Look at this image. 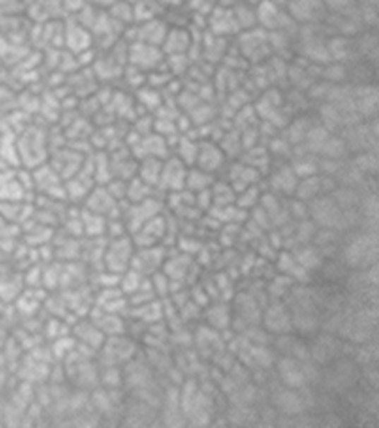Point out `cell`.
<instances>
[{
    "mask_svg": "<svg viewBox=\"0 0 379 428\" xmlns=\"http://www.w3.org/2000/svg\"><path fill=\"white\" fill-rule=\"evenodd\" d=\"M224 163H227V156H224V152L221 150L219 143L214 141V139H200V141H198V152L194 166L217 175L221 171V168L224 166Z\"/></svg>",
    "mask_w": 379,
    "mask_h": 428,
    "instance_id": "cell-14",
    "label": "cell"
},
{
    "mask_svg": "<svg viewBox=\"0 0 379 428\" xmlns=\"http://www.w3.org/2000/svg\"><path fill=\"white\" fill-rule=\"evenodd\" d=\"M255 11H257V27L264 29L265 33H278V30H282V33L294 34L298 30V23L290 18L287 9L275 4L271 0H260L255 6Z\"/></svg>",
    "mask_w": 379,
    "mask_h": 428,
    "instance_id": "cell-4",
    "label": "cell"
},
{
    "mask_svg": "<svg viewBox=\"0 0 379 428\" xmlns=\"http://www.w3.org/2000/svg\"><path fill=\"white\" fill-rule=\"evenodd\" d=\"M234 15L241 30H248L253 29V27H257V11H255V6L248 4L244 0L234 4Z\"/></svg>",
    "mask_w": 379,
    "mask_h": 428,
    "instance_id": "cell-35",
    "label": "cell"
},
{
    "mask_svg": "<svg viewBox=\"0 0 379 428\" xmlns=\"http://www.w3.org/2000/svg\"><path fill=\"white\" fill-rule=\"evenodd\" d=\"M217 143H219L221 150H223L224 156L227 157H234V156H237V154L242 152L241 132H239L237 129L223 132V136H221V139Z\"/></svg>",
    "mask_w": 379,
    "mask_h": 428,
    "instance_id": "cell-40",
    "label": "cell"
},
{
    "mask_svg": "<svg viewBox=\"0 0 379 428\" xmlns=\"http://www.w3.org/2000/svg\"><path fill=\"white\" fill-rule=\"evenodd\" d=\"M164 159L159 157H143L138 161V173L136 175L146 183L148 186L159 190V180H160V171H162Z\"/></svg>",
    "mask_w": 379,
    "mask_h": 428,
    "instance_id": "cell-27",
    "label": "cell"
},
{
    "mask_svg": "<svg viewBox=\"0 0 379 428\" xmlns=\"http://www.w3.org/2000/svg\"><path fill=\"white\" fill-rule=\"evenodd\" d=\"M271 2H275V4L282 6V8H285V6H287V2H289V0H271Z\"/></svg>",
    "mask_w": 379,
    "mask_h": 428,
    "instance_id": "cell-45",
    "label": "cell"
},
{
    "mask_svg": "<svg viewBox=\"0 0 379 428\" xmlns=\"http://www.w3.org/2000/svg\"><path fill=\"white\" fill-rule=\"evenodd\" d=\"M260 321L264 323V330L271 332V334L287 335L294 330L292 325V313L285 303H269L265 311L262 313Z\"/></svg>",
    "mask_w": 379,
    "mask_h": 428,
    "instance_id": "cell-15",
    "label": "cell"
},
{
    "mask_svg": "<svg viewBox=\"0 0 379 428\" xmlns=\"http://www.w3.org/2000/svg\"><path fill=\"white\" fill-rule=\"evenodd\" d=\"M16 152L20 164L27 170L45 164L50 156L49 132L43 131L41 127H25L22 134L16 138Z\"/></svg>",
    "mask_w": 379,
    "mask_h": 428,
    "instance_id": "cell-1",
    "label": "cell"
},
{
    "mask_svg": "<svg viewBox=\"0 0 379 428\" xmlns=\"http://www.w3.org/2000/svg\"><path fill=\"white\" fill-rule=\"evenodd\" d=\"M375 255H378V236L372 229L365 234L354 238L347 245V248L344 250L346 261L353 266H361V268L374 266Z\"/></svg>",
    "mask_w": 379,
    "mask_h": 428,
    "instance_id": "cell-8",
    "label": "cell"
},
{
    "mask_svg": "<svg viewBox=\"0 0 379 428\" xmlns=\"http://www.w3.org/2000/svg\"><path fill=\"white\" fill-rule=\"evenodd\" d=\"M116 0H86V4L93 6L97 9H109Z\"/></svg>",
    "mask_w": 379,
    "mask_h": 428,
    "instance_id": "cell-44",
    "label": "cell"
},
{
    "mask_svg": "<svg viewBox=\"0 0 379 428\" xmlns=\"http://www.w3.org/2000/svg\"><path fill=\"white\" fill-rule=\"evenodd\" d=\"M194 268V259L193 255L187 253H179V255H167L164 261L162 270L160 272L173 282H187L191 275V270Z\"/></svg>",
    "mask_w": 379,
    "mask_h": 428,
    "instance_id": "cell-23",
    "label": "cell"
},
{
    "mask_svg": "<svg viewBox=\"0 0 379 428\" xmlns=\"http://www.w3.org/2000/svg\"><path fill=\"white\" fill-rule=\"evenodd\" d=\"M125 204L126 209H123L121 220L125 224L128 234L138 231L141 225H145L146 221L152 220L153 216L164 212V209H166L162 198H159L157 195H153V197L146 198L143 202H138V204H128V202H125Z\"/></svg>",
    "mask_w": 379,
    "mask_h": 428,
    "instance_id": "cell-7",
    "label": "cell"
},
{
    "mask_svg": "<svg viewBox=\"0 0 379 428\" xmlns=\"http://www.w3.org/2000/svg\"><path fill=\"white\" fill-rule=\"evenodd\" d=\"M210 193H212V207H221V205H231L235 204V197L237 193L234 191V187L230 186L228 180H217L210 187Z\"/></svg>",
    "mask_w": 379,
    "mask_h": 428,
    "instance_id": "cell-36",
    "label": "cell"
},
{
    "mask_svg": "<svg viewBox=\"0 0 379 428\" xmlns=\"http://www.w3.org/2000/svg\"><path fill=\"white\" fill-rule=\"evenodd\" d=\"M123 202L116 200V198L109 193L107 187L102 186V184H97V186L88 193V197L82 200V209H86V211H91L95 212V214H100V216H105L107 220H111V218H121Z\"/></svg>",
    "mask_w": 379,
    "mask_h": 428,
    "instance_id": "cell-9",
    "label": "cell"
},
{
    "mask_svg": "<svg viewBox=\"0 0 379 428\" xmlns=\"http://www.w3.org/2000/svg\"><path fill=\"white\" fill-rule=\"evenodd\" d=\"M80 221H82V232L84 236L91 239H100L105 236L107 231V218L95 214V212L80 209Z\"/></svg>",
    "mask_w": 379,
    "mask_h": 428,
    "instance_id": "cell-28",
    "label": "cell"
},
{
    "mask_svg": "<svg viewBox=\"0 0 379 428\" xmlns=\"http://www.w3.org/2000/svg\"><path fill=\"white\" fill-rule=\"evenodd\" d=\"M155 191H157L155 187L148 186V184L143 183V180L136 175L126 183L125 202H128V204H138V202H143L146 200V198L153 197Z\"/></svg>",
    "mask_w": 379,
    "mask_h": 428,
    "instance_id": "cell-33",
    "label": "cell"
},
{
    "mask_svg": "<svg viewBox=\"0 0 379 428\" xmlns=\"http://www.w3.org/2000/svg\"><path fill=\"white\" fill-rule=\"evenodd\" d=\"M278 373L285 388L301 389L308 382V375L305 373V364L299 359L283 357L278 361Z\"/></svg>",
    "mask_w": 379,
    "mask_h": 428,
    "instance_id": "cell-20",
    "label": "cell"
},
{
    "mask_svg": "<svg viewBox=\"0 0 379 428\" xmlns=\"http://www.w3.org/2000/svg\"><path fill=\"white\" fill-rule=\"evenodd\" d=\"M312 127L313 123L308 116H298V118H294L292 122L287 123V132H285L287 141H289L292 146H299L303 141H305L306 134H308Z\"/></svg>",
    "mask_w": 379,
    "mask_h": 428,
    "instance_id": "cell-31",
    "label": "cell"
},
{
    "mask_svg": "<svg viewBox=\"0 0 379 428\" xmlns=\"http://www.w3.org/2000/svg\"><path fill=\"white\" fill-rule=\"evenodd\" d=\"M324 183H326V177H320L319 173L312 177H306V179H299L292 197L305 202V204H310V202L315 200L317 197L324 195Z\"/></svg>",
    "mask_w": 379,
    "mask_h": 428,
    "instance_id": "cell-26",
    "label": "cell"
},
{
    "mask_svg": "<svg viewBox=\"0 0 379 428\" xmlns=\"http://www.w3.org/2000/svg\"><path fill=\"white\" fill-rule=\"evenodd\" d=\"M216 183V175L208 173V171L201 170L198 166H189L186 177V190L191 193H200V191L210 190L212 184Z\"/></svg>",
    "mask_w": 379,
    "mask_h": 428,
    "instance_id": "cell-30",
    "label": "cell"
},
{
    "mask_svg": "<svg viewBox=\"0 0 379 428\" xmlns=\"http://www.w3.org/2000/svg\"><path fill=\"white\" fill-rule=\"evenodd\" d=\"M294 259H296V262H298L299 266H303L306 272L319 268V266L323 265V257H320L319 250H317L315 246H308V245H305V246H301V248L296 250V253H294Z\"/></svg>",
    "mask_w": 379,
    "mask_h": 428,
    "instance_id": "cell-37",
    "label": "cell"
},
{
    "mask_svg": "<svg viewBox=\"0 0 379 428\" xmlns=\"http://www.w3.org/2000/svg\"><path fill=\"white\" fill-rule=\"evenodd\" d=\"M205 320L208 327L216 332L228 330L231 327V309L223 303H214L205 311Z\"/></svg>",
    "mask_w": 379,
    "mask_h": 428,
    "instance_id": "cell-29",
    "label": "cell"
},
{
    "mask_svg": "<svg viewBox=\"0 0 379 428\" xmlns=\"http://www.w3.org/2000/svg\"><path fill=\"white\" fill-rule=\"evenodd\" d=\"M239 54L242 59L249 61L253 64H262L272 57L271 43H269V33H265L260 27L241 30L237 40Z\"/></svg>",
    "mask_w": 379,
    "mask_h": 428,
    "instance_id": "cell-2",
    "label": "cell"
},
{
    "mask_svg": "<svg viewBox=\"0 0 379 428\" xmlns=\"http://www.w3.org/2000/svg\"><path fill=\"white\" fill-rule=\"evenodd\" d=\"M102 366H121L138 357V345L125 334L109 335L97 352Z\"/></svg>",
    "mask_w": 379,
    "mask_h": 428,
    "instance_id": "cell-6",
    "label": "cell"
},
{
    "mask_svg": "<svg viewBox=\"0 0 379 428\" xmlns=\"http://www.w3.org/2000/svg\"><path fill=\"white\" fill-rule=\"evenodd\" d=\"M20 13H25V4L22 0H0V20Z\"/></svg>",
    "mask_w": 379,
    "mask_h": 428,
    "instance_id": "cell-42",
    "label": "cell"
},
{
    "mask_svg": "<svg viewBox=\"0 0 379 428\" xmlns=\"http://www.w3.org/2000/svg\"><path fill=\"white\" fill-rule=\"evenodd\" d=\"M134 243L131 234L112 238L105 243L104 255H102V270L111 272L114 275H121L131 268L132 255H134Z\"/></svg>",
    "mask_w": 379,
    "mask_h": 428,
    "instance_id": "cell-3",
    "label": "cell"
},
{
    "mask_svg": "<svg viewBox=\"0 0 379 428\" xmlns=\"http://www.w3.org/2000/svg\"><path fill=\"white\" fill-rule=\"evenodd\" d=\"M208 33L216 34V36L227 37L231 34H239L241 29L237 25V20L234 15V6L227 8V6H217L212 11V15H208L207 18Z\"/></svg>",
    "mask_w": 379,
    "mask_h": 428,
    "instance_id": "cell-18",
    "label": "cell"
},
{
    "mask_svg": "<svg viewBox=\"0 0 379 428\" xmlns=\"http://www.w3.org/2000/svg\"><path fill=\"white\" fill-rule=\"evenodd\" d=\"M298 183L299 179L296 177L290 164H282V166L276 168L271 173V177H269L271 193H275L276 197H279V195H282V197H292Z\"/></svg>",
    "mask_w": 379,
    "mask_h": 428,
    "instance_id": "cell-24",
    "label": "cell"
},
{
    "mask_svg": "<svg viewBox=\"0 0 379 428\" xmlns=\"http://www.w3.org/2000/svg\"><path fill=\"white\" fill-rule=\"evenodd\" d=\"M86 154L78 152L73 146H63V149H56L50 152L49 161L47 163L54 168V170L59 173V177L63 180H68L70 177H73L78 170L82 168L84 161H86Z\"/></svg>",
    "mask_w": 379,
    "mask_h": 428,
    "instance_id": "cell-11",
    "label": "cell"
},
{
    "mask_svg": "<svg viewBox=\"0 0 379 428\" xmlns=\"http://www.w3.org/2000/svg\"><path fill=\"white\" fill-rule=\"evenodd\" d=\"M239 318V323L244 325V328L251 327V323L260 321V307H258L255 296L249 293H241L235 296V309L231 311V320Z\"/></svg>",
    "mask_w": 379,
    "mask_h": 428,
    "instance_id": "cell-25",
    "label": "cell"
},
{
    "mask_svg": "<svg viewBox=\"0 0 379 428\" xmlns=\"http://www.w3.org/2000/svg\"><path fill=\"white\" fill-rule=\"evenodd\" d=\"M166 257H167V252L162 245L136 248L134 255H132L131 268L128 270H134V272L141 273L143 277H152L153 273L162 270Z\"/></svg>",
    "mask_w": 379,
    "mask_h": 428,
    "instance_id": "cell-10",
    "label": "cell"
},
{
    "mask_svg": "<svg viewBox=\"0 0 379 428\" xmlns=\"http://www.w3.org/2000/svg\"><path fill=\"white\" fill-rule=\"evenodd\" d=\"M167 29H169V25H167L162 18L153 16V18L146 20V22H139L138 27L132 29L134 36L128 40V43H131V41H143V43L160 47L162 45L164 37H166Z\"/></svg>",
    "mask_w": 379,
    "mask_h": 428,
    "instance_id": "cell-19",
    "label": "cell"
},
{
    "mask_svg": "<svg viewBox=\"0 0 379 428\" xmlns=\"http://www.w3.org/2000/svg\"><path fill=\"white\" fill-rule=\"evenodd\" d=\"M71 335L75 337L78 347L86 348V350L93 352V354L100 350V347L105 341V335L102 334L100 328H98L90 318L84 321H78V323L73 327V334Z\"/></svg>",
    "mask_w": 379,
    "mask_h": 428,
    "instance_id": "cell-21",
    "label": "cell"
},
{
    "mask_svg": "<svg viewBox=\"0 0 379 428\" xmlns=\"http://www.w3.org/2000/svg\"><path fill=\"white\" fill-rule=\"evenodd\" d=\"M126 64L143 74H150L166 66V56L160 47L143 41H131L126 50Z\"/></svg>",
    "mask_w": 379,
    "mask_h": 428,
    "instance_id": "cell-5",
    "label": "cell"
},
{
    "mask_svg": "<svg viewBox=\"0 0 379 428\" xmlns=\"http://www.w3.org/2000/svg\"><path fill=\"white\" fill-rule=\"evenodd\" d=\"M136 104L141 105V108H145L148 112H155L157 109L160 108V104H162V95L159 93V90H155V88H152V86L145 84L141 86L139 90H136Z\"/></svg>",
    "mask_w": 379,
    "mask_h": 428,
    "instance_id": "cell-34",
    "label": "cell"
},
{
    "mask_svg": "<svg viewBox=\"0 0 379 428\" xmlns=\"http://www.w3.org/2000/svg\"><path fill=\"white\" fill-rule=\"evenodd\" d=\"M320 77H324V81H326L327 84H342L347 77L346 66H344V63H335L333 61V63L324 68Z\"/></svg>",
    "mask_w": 379,
    "mask_h": 428,
    "instance_id": "cell-41",
    "label": "cell"
},
{
    "mask_svg": "<svg viewBox=\"0 0 379 428\" xmlns=\"http://www.w3.org/2000/svg\"><path fill=\"white\" fill-rule=\"evenodd\" d=\"M194 36L187 27L173 25L167 29L166 37H164L162 49L164 56H180V54H187L189 56L191 49H193Z\"/></svg>",
    "mask_w": 379,
    "mask_h": 428,
    "instance_id": "cell-17",
    "label": "cell"
},
{
    "mask_svg": "<svg viewBox=\"0 0 379 428\" xmlns=\"http://www.w3.org/2000/svg\"><path fill=\"white\" fill-rule=\"evenodd\" d=\"M227 180L230 183V186L234 187L235 193H239V191L244 190V187L253 186V184H260L262 173L257 168H253L251 164L244 163V161H239V163H234L230 166Z\"/></svg>",
    "mask_w": 379,
    "mask_h": 428,
    "instance_id": "cell-22",
    "label": "cell"
},
{
    "mask_svg": "<svg viewBox=\"0 0 379 428\" xmlns=\"http://www.w3.org/2000/svg\"><path fill=\"white\" fill-rule=\"evenodd\" d=\"M285 9L296 23H310V25L320 22L326 11L323 0H289Z\"/></svg>",
    "mask_w": 379,
    "mask_h": 428,
    "instance_id": "cell-16",
    "label": "cell"
},
{
    "mask_svg": "<svg viewBox=\"0 0 379 428\" xmlns=\"http://www.w3.org/2000/svg\"><path fill=\"white\" fill-rule=\"evenodd\" d=\"M187 170H189V166L182 163L176 156L166 157L162 163V171H160L159 191L173 193V191L186 190Z\"/></svg>",
    "mask_w": 379,
    "mask_h": 428,
    "instance_id": "cell-13",
    "label": "cell"
},
{
    "mask_svg": "<svg viewBox=\"0 0 379 428\" xmlns=\"http://www.w3.org/2000/svg\"><path fill=\"white\" fill-rule=\"evenodd\" d=\"M276 405H278V410H282L287 416L301 414L305 410V403H303L301 396L292 388H287V391L276 395Z\"/></svg>",
    "mask_w": 379,
    "mask_h": 428,
    "instance_id": "cell-32",
    "label": "cell"
},
{
    "mask_svg": "<svg viewBox=\"0 0 379 428\" xmlns=\"http://www.w3.org/2000/svg\"><path fill=\"white\" fill-rule=\"evenodd\" d=\"M260 198H262V190L258 187V184H253V186H248L244 187V190L239 191L237 197H235V205H239V207L249 212L260 204Z\"/></svg>",
    "mask_w": 379,
    "mask_h": 428,
    "instance_id": "cell-38",
    "label": "cell"
},
{
    "mask_svg": "<svg viewBox=\"0 0 379 428\" xmlns=\"http://www.w3.org/2000/svg\"><path fill=\"white\" fill-rule=\"evenodd\" d=\"M64 49L73 56L95 49L91 30L82 25L75 16L64 20Z\"/></svg>",
    "mask_w": 379,
    "mask_h": 428,
    "instance_id": "cell-12",
    "label": "cell"
},
{
    "mask_svg": "<svg viewBox=\"0 0 379 428\" xmlns=\"http://www.w3.org/2000/svg\"><path fill=\"white\" fill-rule=\"evenodd\" d=\"M107 13L123 27L134 23V4L126 2V0H116L114 4L107 9Z\"/></svg>",
    "mask_w": 379,
    "mask_h": 428,
    "instance_id": "cell-39",
    "label": "cell"
},
{
    "mask_svg": "<svg viewBox=\"0 0 379 428\" xmlns=\"http://www.w3.org/2000/svg\"><path fill=\"white\" fill-rule=\"evenodd\" d=\"M61 4H63V11L68 13L70 16L77 15L84 6H86V0H61Z\"/></svg>",
    "mask_w": 379,
    "mask_h": 428,
    "instance_id": "cell-43",
    "label": "cell"
}]
</instances>
